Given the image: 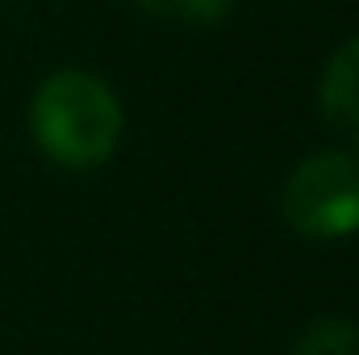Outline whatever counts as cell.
Segmentation results:
<instances>
[{"label":"cell","mask_w":359,"mask_h":355,"mask_svg":"<svg viewBox=\"0 0 359 355\" xmlns=\"http://www.w3.org/2000/svg\"><path fill=\"white\" fill-rule=\"evenodd\" d=\"M292 355H359V322L318 318L301 330Z\"/></svg>","instance_id":"277c9868"},{"label":"cell","mask_w":359,"mask_h":355,"mask_svg":"<svg viewBox=\"0 0 359 355\" xmlns=\"http://www.w3.org/2000/svg\"><path fill=\"white\" fill-rule=\"evenodd\" d=\"M280 213L301 239H347L359 230V155L318 151L292 168Z\"/></svg>","instance_id":"7a4b0ae2"},{"label":"cell","mask_w":359,"mask_h":355,"mask_svg":"<svg viewBox=\"0 0 359 355\" xmlns=\"http://www.w3.org/2000/svg\"><path fill=\"white\" fill-rule=\"evenodd\" d=\"M29 130L46 159L72 172L100 168L121 142V105L104 80L80 67L50 72L29 100Z\"/></svg>","instance_id":"6da1fadb"},{"label":"cell","mask_w":359,"mask_h":355,"mask_svg":"<svg viewBox=\"0 0 359 355\" xmlns=\"http://www.w3.org/2000/svg\"><path fill=\"white\" fill-rule=\"evenodd\" d=\"M138 4L163 21H180V25H213L234 8V0H138Z\"/></svg>","instance_id":"5b68a950"},{"label":"cell","mask_w":359,"mask_h":355,"mask_svg":"<svg viewBox=\"0 0 359 355\" xmlns=\"http://www.w3.org/2000/svg\"><path fill=\"white\" fill-rule=\"evenodd\" d=\"M318 100H322V117L359 147V38L343 42L330 55L318 84Z\"/></svg>","instance_id":"3957f363"}]
</instances>
